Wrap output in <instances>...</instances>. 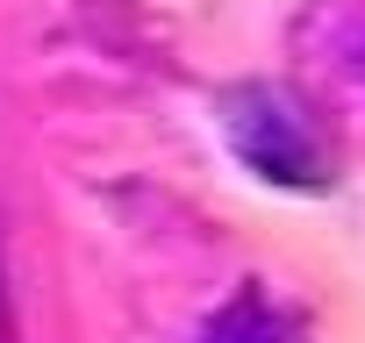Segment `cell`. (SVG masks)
<instances>
[{
    "label": "cell",
    "instance_id": "cell-1",
    "mask_svg": "<svg viewBox=\"0 0 365 343\" xmlns=\"http://www.w3.org/2000/svg\"><path fill=\"white\" fill-rule=\"evenodd\" d=\"M215 115H222L230 150L258 172V179H279V186H315L322 179V143H315V129H308L294 93H279V86H230L215 100Z\"/></svg>",
    "mask_w": 365,
    "mask_h": 343
},
{
    "label": "cell",
    "instance_id": "cell-2",
    "mask_svg": "<svg viewBox=\"0 0 365 343\" xmlns=\"http://www.w3.org/2000/svg\"><path fill=\"white\" fill-rule=\"evenodd\" d=\"M201 343H301V322H294L287 307H272L265 293H237V300L201 329Z\"/></svg>",
    "mask_w": 365,
    "mask_h": 343
}]
</instances>
